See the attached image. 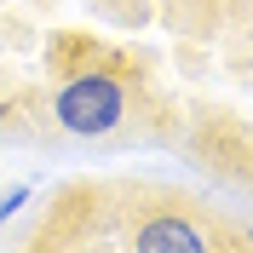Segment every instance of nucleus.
Segmentation results:
<instances>
[{
    "instance_id": "1",
    "label": "nucleus",
    "mask_w": 253,
    "mask_h": 253,
    "mask_svg": "<svg viewBox=\"0 0 253 253\" xmlns=\"http://www.w3.org/2000/svg\"><path fill=\"white\" fill-rule=\"evenodd\" d=\"M75 41L81 58H63L58 86H52V121L69 132V138H115L126 132L132 110H138V86L126 75V63L115 58V46H98V41Z\"/></svg>"
},
{
    "instance_id": "2",
    "label": "nucleus",
    "mask_w": 253,
    "mask_h": 253,
    "mask_svg": "<svg viewBox=\"0 0 253 253\" xmlns=\"http://www.w3.org/2000/svg\"><path fill=\"white\" fill-rule=\"evenodd\" d=\"M126 242H132V253H236L242 248V236H230L219 219H207L196 207H178V202L138 213Z\"/></svg>"
},
{
    "instance_id": "3",
    "label": "nucleus",
    "mask_w": 253,
    "mask_h": 253,
    "mask_svg": "<svg viewBox=\"0 0 253 253\" xmlns=\"http://www.w3.org/2000/svg\"><path fill=\"white\" fill-rule=\"evenodd\" d=\"M156 6L178 35H196V41H207V35L219 29V17H224L219 0H156Z\"/></svg>"
},
{
    "instance_id": "4",
    "label": "nucleus",
    "mask_w": 253,
    "mask_h": 253,
    "mask_svg": "<svg viewBox=\"0 0 253 253\" xmlns=\"http://www.w3.org/2000/svg\"><path fill=\"white\" fill-rule=\"evenodd\" d=\"M98 17H110V23H121V29H144L150 17H156V0H86Z\"/></svg>"
},
{
    "instance_id": "5",
    "label": "nucleus",
    "mask_w": 253,
    "mask_h": 253,
    "mask_svg": "<svg viewBox=\"0 0 253 253\" xmlns=\"http://www.w3.org/2000/svg\"><path fill=\"white\" fill-rule=\"evenodd\" d=\"M23 202H29V184L0 190V224H6V219H17V213H23Z\"/></svg>"
},
{
    "instance_id": "6",
    "label": "nucleus",
    "mask_w": 253,
    "mask_h": 253,
    "mask_svg": "<svg viewBox=\"0 0 253 253\" xmlns=\"http://www.w3.org/2000/svg\"><path fill=\"white\" fill-rule=\"evenodd\" d=\"M242 242H248V248H253V230H242Z\"/></svg>"
}]
</instances>
